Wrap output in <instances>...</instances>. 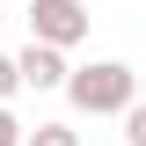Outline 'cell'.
Listing matches in <instances>:
<instances>
[{"label": "cell", "instance_id": "6da1fadb", "mask_svg": "<svg viewBox=\"0 0 146 146\" xmlns=\"http://www.w3.org/2000/svg\"><path fill=\"white\" fill-rule=\"evenodd\" d=\"M66 102L80 110V117H124V110L139 102V73H131L124 58L73 66V80H66Z\"/></svg>", "mask_w": 146, "mask_h": 146}, {"label": "cell", "instance_id": "7a4b0ae2", "mask_svg": "<svg viewBox=\"0 0 146 146\" xmlns=\"http://www.w3.org/2000/svg\"><path fill=\"white\" fill-rule=\"evenodd\" d=\"M29 36L73 51V44L88 36V7H80V0H29Z\"/></svg>", "mask_w": 146, "mask_h": 146}, {"label": "cell", "instance_id": "3957f363", "mask_svg": "<svg viewBox=\"0 0 146 146\" xmlns=\"http://www.w3.org/2000/svg\"><path fill=\"white\" fill-rule=\"evenodd\" d=\"M15 66H22V88H36V95H51V88H66V80H73L66 51H58V44H36V36L22 44V58H15Z\"/></svg>", "mask_w": 146, "mask_h": 146}, {"label": "cell", "instance_id": "277c9868", "mask_svg": "<svg viewBox=\"0 0 146 146\" xmlns=\"http://www.w3.org/2000/svg\"><path fill=\"white\" fill-rule=\"evenodd\" d=\"M29 146H80V131H73V124H36Z\"/></svg>", "mask_w": 146, "mask_h": 146}, {"label": "cell", "instance_id": "5b68a950", "mask_svg": "<svg viewBox=\"0 0 146 146\" xmlns=\"http://www.w3.org/2000/svg\"><path fill=\"white\" fill-rule=\"evenodd\" d=\"M124 146H146V102L124 110Z\"/></svg>", "mask_w": 146, "mask_h": 146}, {"label": "cell", "instance_id": "8992f818", "mask_svg": "<svg viewBox=\"0 0 146 146\" xmlns=\"http://www.w3.org/2000/svg\"><path fill=\"white\" fill-rule=\"evenodd\" d=\"M0 146H29V131L15 124V110H7V102H0Z\"/></svg>", "mask_w": 146, "mask_h": 146}, {"label": "cell", "instance_id": "52a82bcc", "mask_svg": "<svg viewBox=\"0 0 146 146\" xmlns=\"http://www.w3.org/2000/svg\"><path fill=\"white\" fill-rule=\"evenodd\" d=\"M22 88V66H15V58H7V51H0V102H7V95H15Z\"/></svg>", "mask_w": 146, "mask_h": 146}, {"label": "cell", "instance_id": "ba28073f", "mask_svg": "<svg viewBox=\"0 0 146 146\" xmlns=\"http://www.w3.org/2000/svg\"><path fill=\"white\" fill-rule=\"evenodd\" d=\"M0 22H7V7H0Z\"/></svg>", "mask_w": 146, "mask_h": 146}]
</instances>
